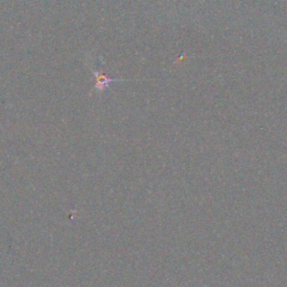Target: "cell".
Returning <instances> with one entry per match:
<instances>
[{
	"label": "cell",
	"mask_w": 287,
	"mask_h": 287,
	"mask_svg": "<svg viewBox=\"0 0 287 287\" xmlns=\"http://www.w3.org/2000/svg\"><path fill=\"white\" fill-rule=\"evenodd\" d=\"M90 67V65H89ZM90 70L92 71L93 75L96 78V84L93 86V90L98 91V92H102L104 91L107 87L109 86L110 83L113 82H120V81H129V80H124V79H113V78H108L102 71H97V70L93 69L92 67H90Z\"/></svg>",
	"instance_id": "obj_1"
}]
</instances>
